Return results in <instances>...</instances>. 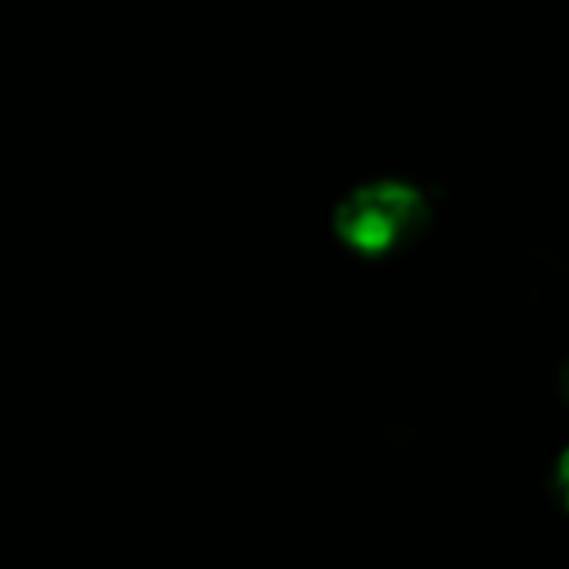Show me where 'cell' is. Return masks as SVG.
<instances>
[{
  "mask_svg": "<svg viewBox=\"0 0 569 569\" xmlns=\"http://www.w3.org/2000/svg\"><path fill=\"white\" fill-rule=\"evenodd\" d=\"M553 393H557L560 407L569 413V357L560 363V370H557V377H553Z\"/></svg>",
  "mask_w": 569,
  "mask_h": 569,
  "instance_id": "obj_3",
  "label": "cell"
},
{
  "mask_svg": "<svg viewBox=\"0 0 569 569\" xmlns=\"http://www.w3.org/2000/svg\"><path fill=\"white\" fill-rule=\"evenodd\" d=\"M430 227V197L407 180L353 187L333 210V233L360 260H383L407 250Z\"/></svg>",
  "mask_w": 569,
  "mask_h": 569,
  "instance_id": "obj_1",
  "label": "cell"
},
{
  "mask_svg": "<svg viewBox=\"0 0 569 569\" xmlns=\"http://www.w3.org/2000/svg\"><path fill=\"white\" fill-rule=\"evenodd\" d=\"M547 490L553 497V503L569 513V437L553 450L550 467H547Z\"/></svg>",
  "mask_w": 569,
  "mask_h": 569,
  "instance_id": "obj_2",
  "label": "cell"
}]
</instances>
